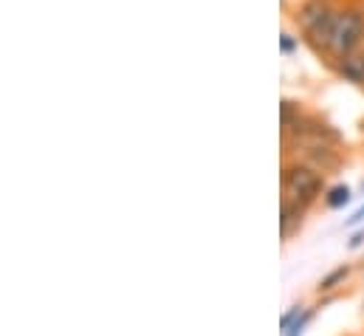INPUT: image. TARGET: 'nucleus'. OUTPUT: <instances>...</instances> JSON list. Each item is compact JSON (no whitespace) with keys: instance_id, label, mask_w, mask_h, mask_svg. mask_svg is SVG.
<instances>
[{"instance_id":"1","label":"nucleus","mask_w":364,"mask_h":336,"mask_svg":"<svg viewBox=\"0 0 364 336\" xmlns=\"http://www.w3.org/2000/svg\"><path fill=\"white\" fill-rule=\"evenodd\" d=\"M336 11H339V3L333 0H302L294 9V26L299 28L302 43H308L316 54L328 57L333 26H336Z\"/></svg>"},{"instance_id":"2","label":"nucleus","mask_w":364,"mask_h":336,"mask_svg":"<svg viewBox=\"0 0 364 336\" xmlns=\"http://www.w3.org/2000/svg\"><path fill=\"white\" fill-rule=\"evenodd\" d=\"M359 48H364V3H339L328 60L336 63Z\"/></svg>"},{"instance_id":"3","label":"nucleus","mask_w":364,"mask_h":336,"mask_svg":"<svg viewBox=\"0 0 364 336\" xmlns=\"http://www.w3.org/2000/svg\"><path fill=\"white\" fill-rule=\"evenodd\" d=\"M325 189V172L311 167L308 162H294L282 167V198L299 206H311Z\"/></svg>"},{"instance_id":"4","label":"nucleus","mask_w":364,"mask_h":336,"mask_svg":"<svg viewBox=\"0 0 364 336\" xmlns=\"http://www.w3.org/2000/svg\"><path fill=\"white\" fill-rule=\"evenodd\" d=\"M333 71H336V77L342 83L364 88V48L348 54V57H342V60H336L333 63Z\"/></svg>"},{"instance_id":"5","label":"nucleus","mask_w":364,"mask_h":336,"mask_svg":"<svg viewBox=\"0 0 364 336\" xmlns=\"http://www.w3.org/2000/svg\"><path fill=\"white\" fill-rule=\"evenodd\" d=\"M302 215H305V206L282 198V209H279V232H282V241H288L294 232H299Z\"/></svg>"},{"instance_id":"6","label":"nucleus","mask_w":364,"mask_h":336,"mask_svg":"<svg viewBox=\"0 0 364 336\" xmlns=\"http://www.w3.org/2000/svg\"><path fill=\"white\" fill-rule=\"evenodd\" d=\"M350 198H353V192H350V187H345V184L331 187V189L325 192V204H328L331 209H342V206H348Z\"/></svg>"},{"instance_id":"7","label":"nucleus","mask_w":364,"mask_h":336,"mask_svg":"<svg viewBox=\"0 0 364 336\" xmlns=\"http://www.w3.org/2000/svg\"><path fill=\"white\" fill-rule=\"evenodd\" d=\"M345 277H348V266H339V268H333L325 280H319V291H331V288H336L339 283H345Z\"/></svg>"},{"instance_id":"8","label":"nucleus","mask_w":364,"mask_h":336,"mask_svg":"<svg viewBox=\"0 0 364 336\" xmlns=\"http://www.w3.org/2000/svg\"><path fill=\"white\" fill-rule=\"evenodd\" d=\"M311 317H314V311H302V314H299V317H296V320L282 331V336H302L305 334V325L311 322Z\"/></svg>"},{"instance_id":"9","label":"nucleus","mask_w":364,"mask_h":336,"mask_svg":"<svg viewBox=\"0 0 364 336\" xmlns=\"http://www.w3.org/2000/svg\"><path fill=\"white\" fill-rule=\"evenodd\" d=\"M299 40H302V37H294L291 31H282V37H279V51H282L285 57L296 54V51H299Z\"/></svg>"},{"instance_id":"10","label":"nucleus","mask_w":364,"mask_h":336,"mask_svg":"<svg viewBox=\"0 0 364 336\" xmlns=\"http://www.w3.org/2000/svg\"><path fill=\"white\" fill-rule=\"evenodd\" d=\"M299 314H302V305H291V308H288V311L279 317V331H285V328H288V325H291V322H294Z\"/></svg>"},{"instance_id":"11","label":"nucleus","mask_w":364,"mask_h":336,"mask_svg":"<svg viewBox=\"0 0 364 336\" xmlns=\"http://www.w3.org/2000/svg\"><path fill=\"white\" fill-rule=\"evenodd\" d=\"M362 221H364V204L353 212V215H350V218H348V221H345V226H356V224H362Z\"/></svg>"},{"instance_id":"12","label":"nucleus","mask_w":364,"mask_h":336,"mask_svg":"<svg viewBox=\"0 0 364 336\" xmlns=\"http://www.w3.org/2000/svg\"><path fill=\"white\" fill-rule=\"evenodd\" d=\"M362 243H364V229H359V232H353V238L348 241V246H350V249H359Z\"/></svg>"}]
</instances>
